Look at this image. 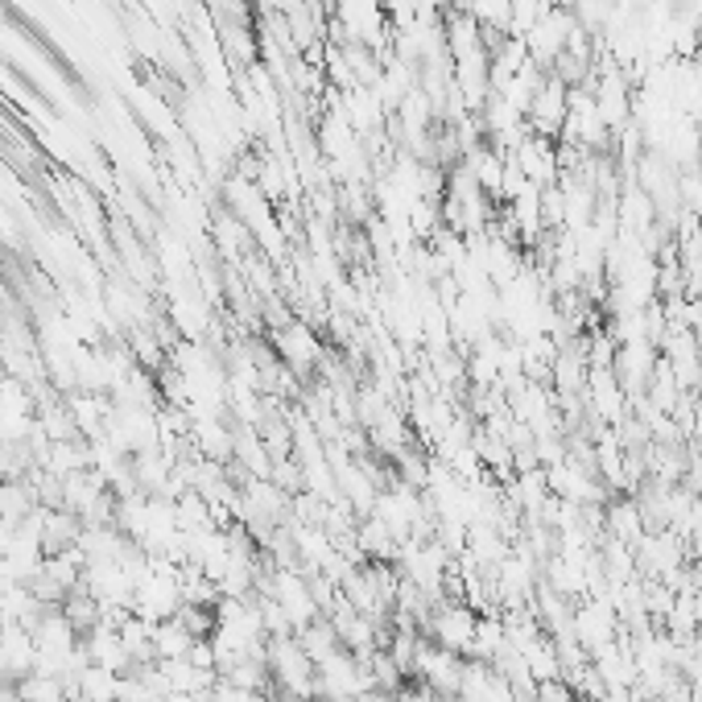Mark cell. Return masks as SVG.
<instances>
[{"instance_id":"2","label":"cell","mask_w":702,"mask_h":702,"mask_svg":"<svg viewBox=\"0 0 702 702\" xmlns=\"http://www.w3.org/2000/svg\"><path fill=\"white\" fill-rule=\"evenodd\" d=\"M592 401L599 409V418H608V422H620V409H624V388H620V376L611 368H599L592 372Z\"/></svg>"},{"instance_id":"1","label":"cell","mask_w":702,"mask_h":702,"mask_svg":"<svg viewBox=\"0 0 702 702\" xmlns=\"http://www.w3.org/2000/svg\"><path fill=\"white\" fill-rule=\"evenodd\" d=\"M476 629H480V620H476L467 608H455V611H443V616H438L434 636L443 641V648L463 653V648H476Z\"/></svg>"},{"instance_id":"3","label":"cell","mask_w":702,"mask_h":702,"mask_svg":"<svg viewBox=\"0 0 702 702\" xmlns=\"http://www.w3.org/2000/svg\"><path fill=\"white\" fill-rule=\"evenodd\" d=\"M4 657H17V641H13V645L4 648ZM21 657H25V662H30V657H34V653H30V636H25V641H21Z\"/></svg>"},{"instance_id":"4","label":"cell","mask_w":702,"mask_h":702,"mask_svg":"<svg viewBox=\"0 0 702 702\" xmlns=\"http://www.w3.org/2000/svg\"><path fill=\"white\" fill-rule=\"evenodd\" d=\"M0 702H25L17 686H0Z\"/></svg>"}]
</instances>
